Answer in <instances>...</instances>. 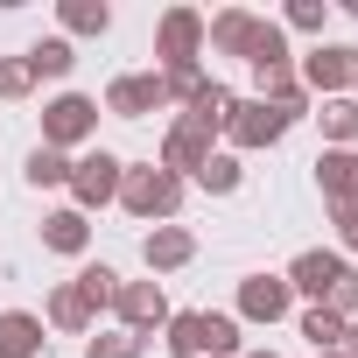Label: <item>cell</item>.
I'll return each instance as SVG.
<instances>
[{
	"label": "cell",
	"mask_w": 358,
	"mask_h": 358,
	"mask_svg": "<svg viewBox=\"0 0 358 358\" xmlns=\"http://www.w3.org/2000/svg\"><path fill=\"white\" fill-rule=\"evenodd\" d=\"M260 36H267V15H253V8H225V15H211L204 22V43L218 50V57H260Z\"/></svg>",
	"instance_id": "7"
},
{
	"label": "cell",
	"mask_w": 358,
	"mask_h": 358,
	"mask_svg": "<svg viewBox=\"0 0 358 358\" xmlns=\"http://www.w3.org/2000/svg\"><path fill=\"white\" fill-rule=\"evenodd\" d=\"M204 85H211V78H204V64H183V71H162V92H169V99H183V106H190V99L204 92Z\"/></svg>",
	"instance_id": "27"
},
{
	"label": "cell",
	"mask_w": 358,
	"mask_h": 358,
	"mask_svg": "<svg viewBox=\"0 0 358 358\" xmlns=\"http://www.w3.org/2000/svg\"><path fill=\"white\" fill-rule=\"evenodd\" d=\"M99 134V99H85V92H64V99H50L43 106V148H78V141H92Z\"/></svg>",
	"instance_id": "3"
},
{
	"label": "cell",
	"mask_w": 358,
	"mask_h": 358,
	"mask_svg": "<svg viewBox=\"0 0 358 358\" xmlns=\"http://www.w3.org/2000/svg\"><path fill=\"white\" fill-rule=\"evenodd\" d=\"M344 344H351V351H358V316H351V323H344Z\"/></svg>",
	"instance_id": "33"
},
{
	"label": "cell",
	"mask_w": 358,
	"mask_h": 358,
	"mask_svg": "<svg viewBox=\"0 0 358 358\" xmlns=\"http://www.w3.org/2000/svg\"><path fill=\"white\" fill-rule=\"evenodd\" d=\"M29 92H36L29 57H8V64H0V99H29Z\"/></svg>",
	"instance_id": "29"
},
{
	"label": "cell",
	"mask_w": 358,
	"mask_h": 358,
	"mask_svg": "<svg viewBox=\"0 0 358 358\" xmlns=\"http://www.w3.org/2000/svg\"><path fill=\"white\" fill-rule=\"evenodd\" d=\"M288 134V120L274 113V106H260V99H232V113H225V141L232 148H274Z\"/></svg>",
	"instance_id": "9"
},
{
	"label": "cell",
	"mask_w": 358,
	"mask_h": 358,
	"mask_svg": "<svg viewBox=\"0 0 358 358\" xmlns=\"http://www.w3.org/2000/svg\"><path fill=\"white\" fill-rule=\"evenodd\" d=\"M225 113H232V92H225V85H204V92L190 99V113H183V120H190V127H204V134H225Z\"/></svg>",
	"instance_id": "20"
},
{
	"label": "cell",
	"mask_w": 358,
	"mask_h": 358,
	"mask_svg": "<svg viewBox=\"0 0 358 358\" xmlns=\"http://www.w3.org/2000/svg\"><path fill=\"white\" fill-rule=\"evenodd\" d=\"M344 274H351V267H344V253H323V246H309V253H295V267H288L281 281H288L295 295H309V309H316V302H323V295H330Z\"/></svg>",
	"instance_id": "10"
},
{
	"label": "cell",
	"mask_w": 358,
	"mask_h": 358,
	"mask_svg": "<svg viewBox=\"0 0 358 358\" xmlns=\"http://www.w3.org/2000/svg\"><path fill=\"white\" fill-rule=\"evenodd\" d=\"M43 246H50V253H85V246H92L85 211H78V204H71V211H50V218H43Z\"/></svg>",
	"instance_id": "17"
},
{
	"label": "cell",
	"mask_w": 358,
	"mask_h": 358,
	"mask_svg": "<svg viewBox=\"0 0 358 358\" xmlns=\"http://www.w3.org/2000/svg\"><path fill=\"white\" fill-rule=\"evenodd\" d=\"M344 8H351V15H358V0H344Z\"/></svg>",
	"instance_id": "35"
},
{
	"label": "cell",
	"mask_w": 358,
	"mask_h": 358,
	"mask_svg": "<svg viewBox=\"0 0 358 358\" xmlns=\"http://www.w3.org/2000/svg\"><path fill=\"white\" fill-rule=\"evenodd\" d=\"M204 162H211V134H204V127H190V120H176V127H169V141H162V169L183 183V176H197Z\"/></svg>",
	"instance_id": "12"
},
{
	"label": "cell",
	"mask_w": 358,
	"mask_h": 358,
	"mask_svg": "<svg viewBox=\"0 0 358 358\" xmlns=\"http://www.w3.org/2000/svg\"><path fill=\"white\" fill-rule=\"evenodd\" d=\"M120 176H127V162L106 155V148H92L85 162H71V197H78V211L113 204V197H120Z\"/></svg>",
	"instance_id": "6"
},
{
	"label": "cell",
	"mask_w": 358,
	"mask_h": 358,
	"mask_svg": "<svg viewBox=\"0 0 358 358\" xmlns=\"http://www.w3.org/2000/svg\"><path fill=\"white\" fill-rule=\"evenodd\" d=\"M288 302H295V288H288L281 274H253V281H239V316H253V323H281Z\"/></svg>",
	"instance_id": "15"
},
{
	"label": "cell",
	"mask_w": 358,
	"mask_h": 358,
	"mask_svg": "<svg viewBox=\"0 0 358 358\" xmlns=\"http://www.w3.org/2000/svg\"><path fill=\"white\" fill-rule=\"evenodd\" d=\"M71 64H78V57H71V43H64V36H50V43H36V50H29V71H36V78H71Z\"/></svg>",
	"instance_id": "22"
},
{
	"label": "cell",
	"mask_w": 358,
	"mask_h": 358,
	"mask_svg": "<svg viewBox=\"0 0 358 358\" xmlns=\"http://www.w3.org/2000/svg\"><path fill=\"white\" fill-rule=\"evenodd\" d=\"M92 316H99V309L85 302V288H78V281H64V288L50 295V323H57V330H92Z\"/></svg>",
	"instance_id": "18"
},
{
	"label": "cell",
	"mask_w": 358,
	"mask_h": 358,
	"mask_svg": "<svg viewBox=\"0 0 358 358\" xmlns=\"http://www.w3.org/2000/svg\"><path fill=\"white\" fill-rule=\"evenodd\" d=\"M246 358H274V351H246Z\"/></svg>",
	"instance_id": "34"
},
{
	"label": "cell",
	"mask_w": 358,
	"mask_h": 358,
	"mask_svg": "<svg viewBox=\"0 0 358 358\" xmlns=\"http://www.w3.org/2000/svg\"><path fill=\"white\" fill-rule=\"evenodd\" d=\"M316 358H358V351H351V344H337V351H316Z\"/></svg>",
	"instance_id": "32"
},
{
	"label": "cell",
	"mask_w": 358,
	"mask_h": 358,
	"mask_svg": "<svg viewBox=\"0 0 358 358\" xmlns=\"http://www.w3.org/2000/svg\"><path fill=\"white\" fill-rule=\"evenodd\" d=\"M141 260H148V274L190 267V260H197V232H183V225H155V232L141 239Z\"/></svg>",
	"instance_id": "13"
},
{
	"label": "cell",
	"mask_w": 358,
	"mask_h": 358,
	"mask_svg": "<svg viewBox=\"0 0 358 358\" xmlns=\"http://www.w3.org/2000/svg\"><path fill=\"white\" fill-rule=\"evenodd\" d=\"M337 239L358 253V204H337Z\"/></svg>",
	"instance_id": "31"
},
{
	"label": "cell",
	"mask_w": 358,
	"mask_h": 358,
	"mask_svg": "<svg viewBox=\"0 0 358 358\" xmlns=\"http://www.w3.org/2000/svg\"><path fill=\"white\" fill-rule=\"evenodd\" d=\"M176 358H232L239 351V323L232 316H211V309H183L169 316V337H162Z\"/></svg>",
	"instance_id": "1"
},
{
	"label": "cell",
	"mask_w": 358,
	"mask_h": 358,
	"mask_svg": "<svg viewBox=\"0 0 358 358\" xmlns=\"http://www.w3.org/2000/svg\"><path fill=\"white\" fill-rule=\"evenodd\" d=\"M57 15H64L71 36H106V29H113V8H106V0H57Z\"/></svg>",
	"instance_id": "19"
},
{
	"label": "cell",
	"mask_w": 358,
	"mask_h": 358,
	"mask_svg": "<svg viewBox=\"0 0 358 358\" xmlns=\"http://www.w3.org/2000/svg\"><path fill=\"white\" fill-rule=\"evenodd\" d=\"M113 309H120V330H134L141 344H148L155 330H169V295H162V281H120Z\"/></svg>",
	"instance_id": "4"
},
{
	"label": "cell",
	"mask_w": 358,
	"mask_h": 358,
	"mask_svg": "<svg viewBox=\"0 0 358 358\" xmlns=\"http://www.w3.org/2000/svg\"><path fill=\"white\" fill-rule=\"evenodd\" d=\"M351 99H358V78H351Z\"/></svg>",
	"instance_id": "36"
},
{
	"label": "cell",
	"mask_w": 358,
	"mask_h": 358,
	"mask_svg": "<svg viewBox=\"0 0 358 358\" xmlns=\"http://www.w3.org/2000/svg\"><path fill=\"white\" fill-rule=\"evenodd\" d=\"M197 50H204V15H197V8H169L162 29H155V57H162V71L197 64Z\"/></svg>",
	"instance_id": "8"
},
{
	"label": "cell",
	"mask_w": 358,
	"mask_h": 358,
	"mask_svg": "<svg viewBox=\"0 0 358 358\" xmlns=\"http://www.w3.org/2000/svg\"><path fill=\"white\" fill-rule=\"evenodd\" d=\"M197 183L218 190V197H232V190H239V155H211V162L197 169Z\"/></svg>",
	"instance_id": "25"
},
{
	"label": "cell",
	"mask_w": 358,
	"mask_h": 358,
	"mask_svg": "<svg viewBox=\"0 0 358 358\" xmlns=\"http://www.w3.org/2000/svg\"><path fill=\"white\" fill-rule=\"evenodd\" d=\"M85 358H141V337L134 330H106V337H92Z\"/></svg>",
	"instance_id": "30"
},
{
	"label": "cell",
	"mask_w": 358,
	"mask_h": 358,
	"mask_svg": "<svg viewBox=\"0 0 358 358\" xmlns=\"http://www.w3.org/2000/svg\"><path fill=\"white\" fill-rule=\"evenodd\" d=\"M323 141L330 148H344V141H358V99H323Z\"/></svg>",
	"instance_id": "21"
},
{
	"label": "cell",
	"mask_w": 358,
	"mask_h": 358,
	"mask_svg": "<svg viewBox=\"0 0 358 358\" xmlns=\"http://www.w3.org/2000/svg\"><path fill=\"white\" fill-rule=\"evenodd\" d=\"M316 190H323L330 211H337V204H358V155H351V148H323V155H316Z\"/></svg>",
	"instance_id": "14"
},
{
	"label": "cell",
	"mask_w": 358,
	"mask_h": 358,
	"mask_svg": "<svg viewBox=\"0 0 358 358\" xmlns=\"http://www.w3.org/2000/svg\"><path fill=\"white\" fill-rule=\"evenodd\" d=\"M29 183H36V190H57V183H71V162H64L57 148H36V155H29Z\"/></svg>",
	"instance_id": "24"
},
{
	"label": "cell",
	"mask_w": 358,
	"mask_h": 358,
	"mask_svg": "<svg viewBox=\"0 0 358 358\" xmlns=\"http://www.w3.org/2000/svg\"><path fill=\"white\" fill-rule=\"evenodd\" d=\"M302 337H309L316 351H337V344H344V316H330V309H302Z\"/></svg>",
	"instance_id": "23"
},
{
	"label": "cell",
	"mask_w": 358,
	"mask_h": 358,
	"mask_svg": "<svg viewBox=\"0 0 358 358\" xmlns=\"http://www.w3.org/2000/svg\"><path fill=\"white\" fill-rule=\"evenodd\" d=\"M323 22H330V0H288V29L323 36Z\"/></svg>",
	"instance_id": "28"
},
{
	"label": "cell",
	"mask_w": 358,
	"mask_h": 358,
	"mask_svg": "<svg viewBox=\"0 0 358 358\" xmlns=\"http://www.w3.org/2000/svg\"><path fill=\"white\" fill-rule=\"evenodd\" d=\"M78 288H85V302H92V309H113L120 274H113V267H85V274H78Z\"/></svg>",
	"instance_id": "26"
},
{
	"label": "cell",
	"mask_w": 358,
	"mask_h": 358,
	"mask_svg": "<svg viewBox=\"0 0 358 358\" xmlns=\"http://www.w3.org/2000/svg\"><path fill=\"white\" fill-rule=\"evenodd\" d=\"M50 337H43V316H29V309H8L0 316V358H36Z\"/></svg>",
	"instance_id": "16"
},
{
	"label": "cell",
	"mask_w": 358,
	"mask_h": 358,
	"mask_svg": "<svg viewBox=\"0 0 358 358\" xmlns=\"http://www.w3.org/2000/svg\"><path fill=\"white\" fill-rule=\"evenodd\" d=\"M120 204H127L134 218H176V204H183V183H176L162 162H141V169L120 176Z\"/></svg>",
	"instance_id": "2"
},
{
	"label": "cell",
	"mask_w": 358,
	"mask_h": 358,
	"mask_svg": "<svg viewBox=\"0 0 358 358\" xmlns=\"http://www.w3.org/2000/svg\"><path fill=\"white\" fill-rule=\"evenodd\" d=\"M351 78H358V50H344V43H316V50L302 57V92L351 99Z\"/></svg>",
	"instance_id": "5"
},
{
	"label": "cell",
	"mask_w": 358,
	"mask_h": 358,
	"mask_svg": "<svg viewBox=\"0 0 358 358\" xmlns=\"http://www.w3.org/2000/svg\"><path fill=\"white\" fill-rule=\"evenodd\" d=\"M155 106H169L162 71H127V78L106 85V113H120V120H141V113H155Z\"/></svg>",
	"instance_id": "11"
}]
</instances>
